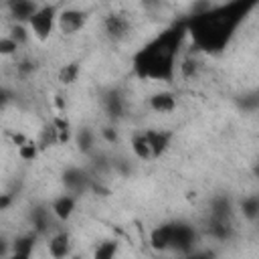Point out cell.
Listing matches in <instances>:
<instances>
[{"label": "cell", "mask_w": 259, "mask_h": 259, "mask_svg": "<svg viewBox=\"0 0 259 259\" xmlns=\"http://www.w3.org/2000/svg\"><path fill=\"white\" fill-rule=\"evenodd\" d=\"M8 101H10V93L6 89H0V111L8 105Z\"/></svg>", "instance_id": "obj_35"}, {"label": "cell", "mask_w": 259, "mask_h": 259, "mask_svg": "<svg viewBox=\"0 0 259 259\" xmlns=\"http://www.w3.org/2000/svg\"><path fill=\"white\" fill-rule=\"evenodd\" d=\"M241 212L249 223H255L259 219V196L257 194H249L241 200Z\"/></svg>", "instance_id": "obj_20"}, {"label": "cell", "mask_w": 259, "mask_h": 259, "mask_svg": "<svg viewBox=\"0 0 259 259\" xmlns=\"http://www.w3.org/2000/svg\"><path fill=\"white\" fill-rule=\"evenodd\" d=\"M75 206H77V196L71 194V192H67V194H61V196L53 198L49 208H51V212H53L55 219L69 221L71 214H73V210H75Z\"/></svg>", "instance_id": "obj_9"}, {"label": "cell", "mask_w": 259, "mask_h": 259, "mask_svg": "<svg viewBox=\"0 0 259 259\" xmlns=\"http://www.w3.org/2000/svg\"><path fill=\"white\" fill-rule=\"evenodd\" d=\"M57 14H59V8L55 4H42L34 10V14L28 18L26 24L36 38L47 40L51 36L53 28L57 26Z\"/></svg>", "instance_id": "obj_3"}, {"label": "cell", "mask_w": 259, "mask_h": 259, "mask_svg": "<svg viewBox=\"0 0 259 259\" xmlns=\"http://www.w3.org/2000/svg\"><path fill=\"white\" fill-rule=\"evenodd\" d=\"M245 12V2L237 0L231 6H221L214 10H204L200 14H194L190 24L186 26V32L192 34L194 42L204 51H217L221 49L233 28L239 24Z\"/></svg>", "instance_id": "obj_2"}, {"label": "cell", "mask_w": 259, "mask_h": 259, "mask_svg": "<svg viewBox=\"0 0 259 259\" xmlns=\"http://www.w3.org/2000/svg\"><path fill=\"white\" fill-rule=\"evenodd\" d=\"M77 77H79V63H67V65H63L61 71H59V81H61L63 85L75 83Z\"/></svg>", "instance_id": "obj_23"}, {"label": "cell", "mask_w": 259, "mask_h": 259, "mask_svg": "<svg viewBox=\"0 0 259 259\" xmlns=\"http://www.w3.org/2000/svg\"><path fill=\"white\" fill-rule=\"evenodd\" d=\"M75 140H77V146H79V150L83 154H93V150H95V134L89 127H81L77 132Z\"/></svg>", "instance_id": "obj_21"}, {"label": "cell", "mask_w": 259, "mask_h": 259, "mask_svg": "<svg viewBox=\"0 0 259 259\" xmlns=\"http://www.w3.org/2000/svg\"><path fill=\"white\" fill-rule=\"evenodd\" d=\"M87 22V12L79 8H63L57 14V28L63 34H75L79 32Z\"/></svg>", "instance_id": "obj_6"}, {"label": "cell", "mask_w": 259, "mask_h": 259, "mask_svg": "<svg viewBox=\"0 0 259 259\" xmlns=\"http://www.w3.org/2000/svg\"><path fill=\"white\" fill-rule=\"evenodd\" d=\"M130 30H132V24H130V20H127L123 14L113 12V14H107V16L103 18V32H105V36H107L109 40H113V42L123 40V38L130 34Z\"/></svg>", "instance_id": "obj_7"}, {"label": "cell", "mask_w": 259, "mask_h": 259, "mask_svg": "<svg viewBox=\"0 0 259 259\" xmlns=\"http://www.w3.org/2000/svg\"><path fill=\"white\" fill-rule=\"evenodd\" d=\"M101 103H103L105 113H107L111 119H119V117L123 115L125 101H123V95H121L117 89H109V91H105L103 97H101Z\"/></svg>", "instance_id": "obj_11"}, {"label": "cell", "mask_w": 259, "mask_h": 259, "mask_svg": "<svg viewBox=\"0 0 259 259\" xmlns=\"http://www.w3.org/2000/svg\"><path fill=\"white\" fill-rule=\"evenodd\" d=\"M99 134H101V138H103L107 144H115V142H117V130H115V127H109V125H107V127H101Z\"/></svg>", "instance_id": "obj_31"}, {"label": "cell", "mask_w": 259, "mask_h": 259, "mask_svg": "<svg viewBox=\"0 0 259 259\" xmlns=\"http://www.w3.org/2000/svg\"><path fill=\"white\" fill-rule=\"evenodd\" d=\"M6 6H8L10 16L14 18V22H22V24H26L28 18L38 8L36 0H6Z\"/></svg>", "instance_id": "obj_10"}, {"label": "cell", "mask_w": 259, "mask_h": 259, "mask_svg": "<svg viewBox=\"0 0 259 259\" xmlns=\"http://www.w3.org/2000/svg\"><path fill=\"white\" fill-rule=\"evenodd\" d=\"M6 255H10V241L4 235H0V257H6Z\"/></svg>", "instance_id": "obj_33"}, {"label": "cell", "mask_w": 259, "mask_h": 259, "mask_svg": "<svg viewBox=\"0 0 259 259\" xmlns=\"http://www.w3.org/2000/svg\"><path fill=\"white\" fill-rule=\"evenodd\" d=\"M34 69H36V63H34L32 59H22V61L16 65V71H18V75H22V77L30 75Z\"/></svg>", "instance_id": "obj_29"}, {"label": "cell", "mask_w": 259, "mask_h": 259, "mask_svg": "<svg viewBox=\"0 0 259 259\" xmlns=\"http://www.w3.org/2000/svg\"><path fill=\"white\" fill-rule=\"evenodd\" d=\"M196 69H198V63H196L194 59H184L182 65H180V73H182L184 77H192V75L196 73Z\"/></svg>", "instance_id": "obj_30"}, {"label": "cell", "mask_w": 259, "mask_h": 259, "mask_svg": "<svg viewBox=\"0 0 259 259\" xmlns=\"http://www.w3.org/2000/svg\"><path fill=\"white\" fill-rule=\"evenodd\" d=\"M144 138L150 146V152H152V160L160 158L168 146H170V140H172V134L170 132H164V130H144Z\"/></svg>", "instance_id": "obj_8"}, {"label": "cell", "mask_w": 259, "mask_h": 259, "mask_svg": "<svg viewBox=\"0 0 259 259\" xmlns=\"http://www.w3.org/2000/svg\"><path fill=\"white\" fill-rule=\"evenodd\" d=\"M51 208L49 206H34L30 210V225H32V231L36 235H45L49 229H51Z\"/></svg>", "instance_id": "obj_16"}, {"label": "cell", "mask_w": 259, "mask_h": 259, "mask_svg": "<svg viewBox=\"0 0 259 259\" xmlns=\"http://www.w3.org/2000/svg\"><path fill=\"white\" fill-rule=\"evenodd\" d=\"M12 200H14V196L10 192H2L0 194V210H6L12 204Z\"/></svg>", "instance_id": "obj_32"}, {"label": "cell", "mask_w": 259, "mask_h": 259, "mask_svg": "<svg viewBox=\"0 0 259 259\" xmlns=\"http://www.w3.org/2000/svg\"><path fill=\"white\" fill-rule=\"evenodd\" d=\"M38 152H40V148L32 140H26L22 146H18V158L20 160H26V162H32L38 156Z\"/></svg>", "instance_id": "obj_24"}, {"label": "cell", "mask_w": 259, "mask_h": 259, "mask_svg": "<svg viewBox=\"0 0 259 259\" xmlns=\"http://www.w3.org/2000/svg\"><path fill=\"white\" fill-rule=\"evenodd\" d=\"M71 253V239L67 233H55L51 239H49V255L55 257V259H61V257H67Z\"/></svg>", "instance_id": "obj_17"}, {"label": "cell", "mask_w": 259, "mask_h": 259, "mask_svg": "<svg viewBox=\"0 0 259 259\" xmlns=\"http://www.w3.org/2000/svg\"><path fill=\"white\" fill-rule=\"evenodd\" d=\"M38 235L32 231V233H24V235H18L14 241H10V255L12 257H20V259H26L32 255V249H34V243H36Z\"/></svg>", "instance_id": "obj_12"}, {"label": "cell", "mask_w": 259, "mask_h": 259, "mask_svg": "<svg viewBox=\"0 0 259 259\" xmlns=\"http://www.w3.org/2000/svg\"><path fill=\"white\" fill-rule=\"evenodd\" d=\"M148 105L156 113H170L176 109V95L172 91H158L148 97Z\"/></svg>", "instance_id": "obj_13"}, {"label": "cell", "mask_w": 259, "mask_h": 259, "mask_svg": "<svg viewBox=\"0 0 259 259\" xmlns=\"http://www.w3.org/2000/svg\"><path fill=\"white\" fill-rule=\"evenodd\" d=\"M142 4L146 10H158L162 6V0H142Z\"/></svg>", "instance_id": "obj_34"}, {"label": "cell", "mask_w": 259, "mask_h": 259, "mask_svg": "<svg viewBox=\"0 0 259 259\" xmlns=\"http://www.w3.org/2000/svg\"><path fill=\"white\" fill-rule=\"evenodd\" d=\"M170 241H172V223H162L150 231V245L154 249L166 251L170 249Z\"/></svg>", "instance_id": "obj_14"}, {"label": "cell", "mask_w": 259, "mask_h": 259, "mask_svg": "<svg viewBox=\"0 0 259 259\" xmlns=\"http://www.w3.org/2000/svg\"><path fill=\"white\" fill-rule=\"evenodd\" d=\"M208 233H210L214 239H219V241H227V239H231V235H233L231 221L210 219V221H208Z\"/></svg>", "instance_id": "obj_19"}, {"label": "cell", "mask_w": 259, "mask_h": 259, "mask_svg": "<svg viewBox=\"0 0 259 259\" xmlns=\"http://www.w3.org/2000/svg\"><path fill=\"white\" fill-rule=\"evenodd\" d=\"M53 125H55V130H57L59 144L69 142V138H71V125H69V121L63 119V117H55V119H53Z\"/></svg>", "instance_id": "obj_27"}, {"label": "cell", "mask_w": 259, "mask_h": 259, "mask_svg": "<svg viewBox=\"0 0 259 259\" xmlns=\"http://www.w3.org/2000/svg\"><path fill=\"white\" fill-rule=\"evenodd\" d=\"M231 214H233V202L227 194H217L210 198V219L231 221Z\"/></svg>", "instance_id": "obj_15"}, {"label": "cell", "mask_w": 259, "mask_h": 259, "mask_svg": "<svg viewBox=\"0 0 259 259\" xmlns=\"http://www.w3.org/2000/svg\"><path fill=\"white\" fill-rule=\"evenodd\" d=\"M36 144H38V148H40V150H45V148H51V146L59 144V136H57V130H55V125H53V123H51V125H45V127L40 130V136H38Z\"/></svg>", "instance_id": "obj_22"}, {"label": "cell", "mask_w": 259, "mask_h": 259, "mask_svg": "<svg viewBox=\"0 0 259 259\" xmlns=\"http://www.w3.org/2000/svg\"><path fill=\"white\" fill-rule=\"evenodd\" d=\"M91 182H93V178L89 176V172L79 166H69L63 172V184H65L67 192H71L75 196L85 194L91 188Z\"/></svg>", "instance_id": "obj_5"}, {"label": "cell", "mask_w": 259, "mask_h": 259, "mask_svg": "<svg viewBox=\"0 0 259 259\" xmlns=\"http://www.w3.org/2000/svg\"><path fill=\"white\" fill-rule=\"evenodd\" d=\"M130 146H132V152L138 160H152V152H150V146L144 138V132H136L130 140Z\"/></svg>", "instance_id": "obj_18"}, {"label": "cell", "mask_w": 259, "mask_h": 259, "mask_svg": "<svg viewBox=\"0 0 259 259\" xmlns=\"http://www.w3.org/2000/svg\"><path fill=\"white\" fill-rule=\"evenodd\" d=\"M8 36H10L14 42H18V47L28 42V30H26V26H24L22 22H14V24L10 26Z\"/></svg>", "instance_id": "obj_25"}, {"label": "cell", "mask_w": 259, "mask_h": 259, "mask_svg": "<svg viewBox=\"0 0 259 259\" xmlns=\"http://www.w3.org/2000/svg\"><path fill=\"white\" fill-rule=\"evenodd\" d=\"M10 138H12V144H14V146H22V144L28 140L24 134H12Z\"/></svg>", "instance_id": "obj_36"}, {"label": "cell", "mask_w": 259, "mask_h": 259, "mask_svg": "<svg viewBox=\"0 0 259 259\" xmlns=\"http://www.w3.org/2000/svg\"><path fill=\"white\" fill-rule=\"evenodd\" d=\"M196 231L194 227H190L184 221H172V241H170V249L178 251V253H190L192 247L196 245Z\"/></svg>", "instance_id": "obj_4"}, {"label": "cell", "mask_w": 259, "mask_h": 259, "mask_svg": "<svg viewBox=\"0 0 259 259\" xmlns=\"http://www.w3.org/2000/svg\"><path fill=\"white\" fill-rule=\"evenodd\" d=\"M186 34V26H172L150 40L136 57L134 69L142 79L172 81L176 71V55Z\"/></svg>", "instance_id": "obj_1"}, {"label": "cell", "mask_w": 259, "mask_h": 259, "mask_svg": "<svg viewBox=\"0 0 259 259\" xmlns=\"http://www.w3.org/2000/svg\"><path fill=\"white\" fill-rule=\"evenodd\" d=\"M18 51V42H14L8 34L0 36V57H12Z\"/></svg>", "instance_id": "obj_28"}, {"label": "cell", "mask_w": 259, "mask_h": 259, "mask_svg": "<svg viewBox=\"0 0 259 259\" xmlns=\"http://www.w3.org/2000/svg\"><path fill=\"white\" fill-rule=\"evenodd\" d=\"M117 253V243L115 241H103L99 243V247L95 249V259H111Z\"/></svg>", "instance_id": "obj_26"}]
</instances>
